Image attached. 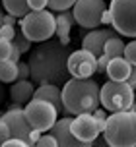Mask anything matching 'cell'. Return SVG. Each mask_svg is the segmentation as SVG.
Masks as SVG:
<instances>
[{
    "label": "cell",
    "mask_w": 136,
    "mask_h": 147,
    "mask_svg": "<svg viewBox=\"0 0 136 147\" xmlns=\"http://www.w3.org/2000/svg\"><path fill=\"white\" fill-rule=\"evenodd\" d=\"M8 60H12V62H20L22 60V52H20V49L16 47V45H12V51H10V56H8Z\"/></svg>",
    "instance_id": "cell-32"
},
{
    "label": "cell",
    "mask_w": 136,
    "mask_h": 147,
    "mask_svg": "<svg viewBox=\"0 0 136 147\" xmlns=\"http://www.w3.org/2000/svg\"><path fill=\"white\" fill-rule=\"evenodd\" d=\"M93 118L97 120V126H99V130L103 132V128H105V122H107V114H105V110H101V109H95L93 112Z\"/></svg>",
    "instance_id": "cell-27"
},
{
    "label": "cell",
    "mask_w": 136,
    "mask_h": 147,
    "mask_svg": "<svg viewBox=\"0 0 136 147\" xmlns=\"http://www.w3.org/2000/svg\"><path fill=\"white\" fill-rule=\"evenodd\" d=\"M62 107L66 114H91L99 109V85L91 78H72L66 80L61 91Z\"/></svg>",
    "instance_id": "cell-2"
},
{
    "label": "cell",
    "mask_w": 136,
    "mask_h": 147,
    "mask_svg": "<svg viewBox=\"0 0 136 147\" xmlns=\"http://www.w3.org/2000/svg\"><path fill=\"white\" fill-rule=\"evenodd\" d=\"M126 83H129L132 89H136V64H132V66H130V74H129Z\"/></svg>",
    "instance_id": "cell-33"
},
{
    "label": "cell",
    "mask_w": 136,
    "mask_h": 147,
    "mask_svg": "<svg viewBox=\"0 0 136 147\" xmlns=\"http://www.w3.org/2000/svg\"><path fill=\"white\" fill-rule=\"evenodd\" d=\"M41 134L43 132H39V130H35V128H31V132H29V140H27V143L29 145H35L39 141V138H41Z\"/></svg>",
    "instance_id": "cell-34"
},
{
    "label": "cell",
    "mask_w": 136,
    "mask_h": 147,
    "mask_svg": "<svg viewBox=\"0 0 136 147\" xmlns=\"http://www.w3.org/2000/svg\"><path fill=\"white\" fill-rule=\"evenodd\" d=\"M29 76H31L29 64L20 60V62H18V80H29Z\"/></svg>",
    "instance_id": "cell-26"
},
{
    "label": "cell",
    "mask_w": 136,
    "mask_h": 147,
    "mask_svg": "<svg viewBox=\"0 0 136 147\" xmlns=\"http://www.w3.org/2000/svg\"><path fill=\"white\" fill-rule=\"evenodd\" d=\"M111 25L119 35L136 39V0H111Z\"/></svg>",
    "instance_id": "cell-6"
},
{
    "label": "cell",
    "mask_w": 136,
    "mask_h": 147,
    "mask_svg": "<svg viewBox=\"0 0 136 147\" xmlns=\"http://www.w3.org/2000/svg\"><path fill=\"white\" fill-rule=\"evenodd\" d=\"M0 120H4L10 128V134L12 138H18V140L27 141L29 140V132H31V126L27 122V118L23 114V109L18 110H6L0 114Z\"/></svg>",
    "instance_id": "cell-12"
},
{
    "label": "cell",
    "mask_w": 136,
    "mask_h": 147,
    "mask_svg": "<svg viewBox=\"0 0 136 147\" xmlns=\"http://www.w3.org/2000/svg\"><path fill=\"white\" fill-rule=\"evenodd\" d=\"M74 2L76 0H49V8L54 12H62V10H70Z\"/></svg>",
    "instance_id": "cell-22"
},
{
    "label": "cell",
    "mask_w": 136,
    "mask_h": 147,
    "mask_svg": "<svg viewBox=\"0 0 136 147\" xmlns=\"http://www.w3.org/2000/svg\"><path fill=\"white\" fill-rule=\"evenodd\" d=\"M33 81H27V80H18L10 85V99L14 103H20V105H25L29 103L33 99Z\"/></svg>",
    "instance_id": "cell-16"
},
{
    "label": "cell",
    "mask_w": 136,
    "mask_h": 147,
    "mask_svg": "<svg viewBox=\"0 0 136 147\" xmlns=\"http://www.w3.org/2000/svg\"><path fill=\"white\" fill-rule=\"evenodd\" d=\"M22 33L31 43H43L51 39L56 31V16H53L49 10H29L20 20Z\"/></svg>",
    "instance_id": "cell-4"
},
{
    "label": "cell",
    "mask_w": 136,
    "mask_h": 147,
    "mask_svg": "<svg viewBox=\"0 0 136 147\" xmlns=\"http://www.w3.org/2000/svg\"><path fill=\"white\" fill-rule=\"evenodd\" d=\"M119 35L115 29H91L90 33H86V35L82 37V49H86V51L93 52L95 56H99V54H103V45H105V41L109 39V37H115Z\"/></svg>",
    "instance_id": "cell-13"
},
{
    "label": "cell",
    "mask_w": 136,
    "mask_h": 147,
    "mask_svg": "<svg viewBox=\"0 0 136 147\" xmlns=\"http://www.w3.org/2000/svg\"><path fill=\"white\" fill-rule=\"evenodd\" d=\"M111 22H113V20H111V12H109V8H107L105 12L101 14V23H105V25H111Z\"/></svg>",
    "instance_id": "cell-37"
},
{
    "label": "cell",
    "mask_w": 136,
    "mask_h": 147,
    "mask_svg": "<svg viewBox=\"0 0 136 147\" xmlns=\"http://www.w3.org/2000/svg\"><path fill=\"white\" fill-rule=\"evenodd\" d=\"M70 132L74 134L80 141L86 143H93L99 138V130L97 120L93 118V114H78L76 118H72V124H70Z\"/></svg>",
    "instance_id": "cell-10"
},
{
    "label": "cell",
    "mask_w": 136,
    "mask_h": 147,
    "mask_svg": "<svg viewBox=\"0 0 136 147\" xmlns=\"http://www.w3.org/2000/svg\"><path fill=\"white\" fill-rule=\"evenodd\" d=\"M91 147H111V145H109V143H107L103 138H97V140L91 143Z\"/></svg>",
    "instance_id": "cell-38"
},
{
    "label": "cell",
    "mask_w": 136,
    "mask_h": 147,
    "mask_svg": "<svg viewBox=\"0 0 136 147\" xmlns=\"http://www.w3.org/2000/svg\"><path fill=\"white\" fill-rule=\"evenodd\" d=\"M12 45H16V47L20 49V52H22V54H23V52H29L31 51V41L23 35L22 31H20V33L16 31V37H14V41H12Z\"/></svg>",
    "instance_id": "cell-21"
},
{
    "label": "cell",
    "mask_w": 136,
    "mask_h": 147,
    "mask_svg": "<svg viewBox=\"0 0 136 147\" xmlns=\"http://www.w3.org/2000/svg\"><path fill=\"white\" fill-rule=\"evenodd\" d=\"M107 56H103V54H99L97 56V72L99 74H105V68H107Z\"/></svg>",
    "instance_id": "cell-35"
},
{
    "label": "cell",
    "mask_w": 136,
    "mask_h": 147,
    "mask_svg": "<svg viewBox=\"0 0 136 147\" xmlns=\"http://www.w3.org/2000/svg\"><path fill=\"white\" fill-rule=\"evenodd\" d=\"M122 56L129 60L130 64H136V39H134V41H130L129 45H124V52H122Z\"/></svg>",
    "instance_id": "cell-23"
},
{
    "label": "cell",
    "mask_w": 136,
    "mask_h": 147,
    "mask_svg": "<svg viewBox=\"0 0 136 147\" xmlns=\"http://www.w3.org/2000/svg\"><path fill=\"white\" fill-rule=\"evenodd\" d=\"M2 18H4V14L0 12V27H2V23H4V22H2Z\"/></svg>",
    "instance_id": "cell-42"
},
{
    "label": "cell",
    "mask_w": 136,
    "mask_h": 147,
    "mask_svg": "<svg viewBox=\"0 0 136 147\" xmlns=\"http://www.w3.org/2000/svg\"><path fill=\"white\" fill-rule=\"evenodd\" d=\"M132 147H136V145H132Z\"/></svg>",
    "instance_id": "cell-44"
},
{
    "label": "cell",
    "mask_w": 136,
    "mask_h": 147,
    "mask_svg": "<svg viewBox=\"0 0 136 147\" xmlns=\"http://www.w3.org/2000/svg\"><path fill=\"white\" fill-rule=\"evenodd\" d=\"M2 4H4L8 14L16 16V18H23V16L29 12L27 0H2Z\"/></svg>",
    "instance_id": "cell-20"
},
{
    "label": "cell",
    "mask_w": 136,
    "mask_h": 147,
    "mask_svg": "<svg viewBox=\"0 0 136 147\" xmlns=\"http://www.w3.org/2000/svg\"><path fill=\"white\" fill-rule=\"evenodd\" d=\"M101 134H103V140L111 147L136 145V112L122 110V112L109 114Z\"/></svg>",
    "instance_id": "cell-3"
},
{
    "label": "cell",
    "mask_w": 136,
    "mask_h": 147,
    "mask_svg": "<svg viewBox=\"0 0 136 147\" xmlns=\"http://www.w3.org/2000/svg\"><path fill=\"white\" fill-rule=\"evenodd\" d=\"M37 147H56V140H54V136L51 132L49 134H41V138H39V141L35 143Z\"/></svg>",
    "instance_id": "cell-24"
},
{
    "label": "cell",
    "mask_w": 136,
    "mask_h": 147,
    "mask_svg": "<svg viewBox=\"0 0 136 147\" xmlns=\"http://www.w3.org/2000/svg\"><path fill=\"white\" fill-rule=\"evenodd\" d=\"M0 147H31L27 141L23 140H18V138H10L8 141H4V143H0Z\"/></svg>",
    "instance_id": "cell-29"
},
{
    "label": "cell",
    "mask_w": 136,
    "mask_h": 147,
    "mask_svg": "<svg viewBox=\"0 0 136 147\" xmlns=\"http://www.w3.org/2000/svg\"><path fill=\"white\" fill-rule=\"evenodd\" d=\"M70 124H72V118L64 116L61 120H56L53 124V128L49 130L54 136V140H56V147H91V143L80 141L74 134L70 132Z\"/></svg>",
    "instance_id": "cell-11"
},
{
    "label": "cell",
    "mask_w": 136,
    "mask_h": 147,
    "mask_svg": "<svg viewBox=\"0 0 136 147\" xmlns=\"http://www.w3.org/2000/svg\"><path fill=\"white\" fill-rule=\"evenodd\" d=\"M10 51H12V41H8V39H2V37H0V62H2V60H8Z\"/></svg>",
    "instance_id": "cell-25"
},
{
    "label": "cell",
    "mask_w": 136,
    "mask_h": 147,
    "mask_svg": "<svg viewBox=\"0 0 136 147\" xmlns=\"http://www.w3.org/2000/svg\"><path fill=\"white\" fill-rule=\"evenodd\" d=\"M99 101L109 112L130 110L134 103V89L126 81H107L99 87Z\"/></svg>",
    "instance_id": "cell-5"
},
{
    "label": "cell",
    "mask_w": 136,
    "mask_h": 147,
    "mask_svg": "<svg viewBox=\"0 0 136 147\" xmlns=\"http://www.w3.org/2000/svg\"><path fill=\"white\" fill-rule=\"evenodd\" d=\"M31 147H37V145H31Z\"/></svg>",
    "instance_id": "cell-43"
},
{
    "label": "cell",
    "mask_w": 136,
    "mask_h": 147,
    "mask_svg": "<svg viewBox=\"0 0 136 147\" xmlns=\"http://www.w3.org/2000/svg\"><path fill=\"white\" fill-rule=\"evenodd\" d=\"M2 22H4V25H16V22H18V18L12 14H6L4 18H2Z\"/></svg>",
    "instance_id": "cell-36"
},
{
    "label": "cell",
    "mask_w": 136,
    "mask_h": 147,
    "mask_svg": "<svg viewBox=\"0 0 136 147\" xmlns=\"http://www.w3.org/2000/svg\"><path fill=\"white\" fill-rule=\"evenodd\" d=\"M18 109H23V105H20V103H14V101H12V103L8 105V109H6V110H18Z\"/></svg>",
    "instance_id": "cell-39"
},
{
    "label": "cell",
    "mask_w": 136,
    "mask_h": 147,
    "mask_svg": "<svg viewBox=\"0 0 136 147\" xmlns=\"http://www.w3.org/2000/svg\"><path fill=\"white\" fill-rule=\"evenodd\" d=\"M33 99H41V101H47L51 103L58 112H64V107H62V99H61V87L54 85V83H45V85H39L35 91H33Z\"/></svg>",
    "instance_id": "cell-14"
},
{
    "label": "cell",
    "mask_w": 136,
    "mask_h": 147,
    "mask_svg": "<svg viewBox=\"0 0 136 147\" xmlns=\"http://www.w3.org/2000/svg\"><path fill=\"white\" fill-rule=\"evenodd\" d=\"M4 99H6V89H4V83L0 81V103H2Z\"/></svg>",
    "instance_id": "cell-40"
},
{
    "label": "cell",
    "mask_w": 136,
    "mask_h": 147,
    "mask_svg": "<svg viewBox=\"0 0 136 147\" xmlns=\"http://www.w3.org/2000/svg\"><path fill=\"white\" fill-rule=\"evenodd\" d=\"M23 114L27 118L31 128H35L39 132H49L53 124L58 120V110L54 109L51 103L41 101V99H31L29 103L23 105Z\"/></svg>",
    "instance_id": "cell-7"
},
{
    "label": "cell",
    "mask_w": 136,
    "mask_h": 147,
    "mask_svg": "<svg viewBox=\"0 0 136 147\" xmlns=\"http://www.w3.org/2000/svg\"><path fill=\"white\" fill-rule=\"evenodd\" d=\"M74 23H76V20H74L72 10H62V12H58V16H56V31H54V35L58 37V41H61L62 45L70 43V29H72Z\"/></svg>",
    "instance_id": "cell-17"
},
{
    "label": "cell",
    "mask_w": 136,
    "mask_h": 147,
    "mask_svg": "<svg viewBox=\"0 0 136 147\" xmlns=\"http://www.w3.org/2000/svg\"><path fill=\"white\" fill-rule=\"evenodd\" d=\"M105 10V0H76L72 6V14L78 25L86 29H95L101 23V14Z\"/></svg>",
    "instance_id": "cell-8"
},
{
    "label": "cell",
    "mask_w": 136,
    "mask_h": 147,
    "mask_svg": "<svg viewBox=\"0 0 136 147\" xmlns=\"http://www.w3.org/2000/svg\"><path fill=\"white\" fill-rule=\"evenodd\" d=\"M68 45H62L58 39H47L39 43L37 49L29 51V72L31 81L37 85L54 83V85H64L68 80Z\"/></svg>",
    "instance_id": "cell-1"
},
{
    "label": "cell",
    "mask_w": 136,
    "mask_h": 147,
    "mask_svg": "<svg viewBox=\"0 0 136 147\" xmlns=\"http://www.w3.org/2000/svg\"><path fill=\"white\" fill-rule=\"evenodd\" d=\"M122 52H124V43H122V39L119 35L109 37L105 41V45H103V56H107V60L122 56Z\"/></svg>",
    "instance_id": "cell-18"
},
{
    "label": "cell",
    "mask_w": 136,
    "mask_h": 147,
    "mask_svg": "<svg viewBox=\"0 0 136 147\" xmlns=\"http://www.w3.org/2000/svg\"><path fill=\"white\" fill-rule=\"evenodd\" d=\"M29 10H45L49 6V0H27Z\"/></svg>",
    "instance_id": "cell-31"
},
{
    "label": "cell",
    "mask_w": 136,
    "mask_h": 147,
    "mask_svg": "<svg viewBox=\"0 0 136 147\" xmlns=\"http://www.w3.org/2000/svg\"><path fill=\"white\" fill-rule=\"evenodd\" d=\"M10 138H12V134H10V128H8V124L4 122V120H0V143L8 141Z\"/></svg>",
    "instance_id": "cell-30"
},
{
    "label": "cell",
    "mask_w": 136,
    "mask_h": 147,
    "mask_svg": "<svg viewBox=\"0 0 136 147\" xmlns=\"http://www.w3.org/2000/svg\"><path fill=\"white\" fill-rule=\"evenodd\" d=\"M68 72L72 78H91L97 72V56L93 52L80 49V51L70 52L68 56Z\"/></svg>",
    "instance_id": "cell-9"
},
{
    "label": "cell",
    "mask_w": 136,
    "mask_h": 147,
    "mask_svg": "<svg viewBox=\"0 0 136 147\" xmlns=\"http://www.w3.org/2000/svg\"><path fill=\"white\" fill-rule=\"evenodd\" d=\"M0 37H2V39H8V41H14V37H16L14 25H4V23H2V27H0Z\"/></svg>",
    "instance_id": "cell-28"
},
{
    "label": "cell",
    "mask_w": 136,
    "mask_h": 147,
    "mask_svg": "<svg viewBox=\"0 0 136 147\" xmlns=\"http://www.w3.org/2000/svg\"><path fill=\"white\" fill-rule=\"evenodd\" d=\"M130 64L124 56H117V58H111L107 62L105 74L109 76L111 81H126L129 80V74H130Z\"/></svg>",
    "instance_id": "cell-15"
},
{
    "label": "cell",
    "mask_w": 136,
    "mask_h": 147,
    "mask_svg": "<svg viewBox=\"0 0 136 147\" xmlns=\"http://www.w3.org/2000/svg\"><path fill=\"white\" fill-rule=\"evenodd\" d=\"M130 110H134V112H136V89H134V103H132V109H130Z\"/></svg>",
    "instance_id": "cell-41"
},
{
    "label": "cell",
    "mask_w": 136,
    "mask_h": 147,
    "mask_svg": "<svg viewBox=\"0 0 136 147\" xmlns=\"http://www.w3.org/2000/svg\"><path fill=\"white\" fill-rule=\"evenodd\" d=\"M18 80V64L12 60L0 62V81L2 83H14Z\"/></svg>",
    "instance_id": "cell-19"
}]
</instances>
